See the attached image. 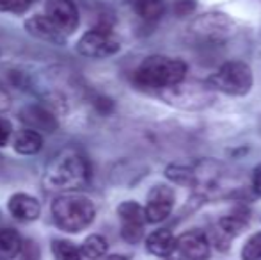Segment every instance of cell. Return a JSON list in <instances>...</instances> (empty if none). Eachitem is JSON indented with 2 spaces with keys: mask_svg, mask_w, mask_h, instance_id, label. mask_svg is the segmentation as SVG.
Here are the masks:
<instances>
[{
  "mask_svg": "<svg viewBox=\"0 0 261 260\" xmlns=\"http://www.w3.org/2000/svg\"><path fill=\"white\" fill-rule=\"evenodd\" d=\"M91 170L87 159L75 150H62L55 155L45 171V187L48 191L75 193L87 185Z\"/></svg>",
  "mask_w": 261,
  "mask_h": 260,
  "instance_id": "1",
  "label": "cell"
},
{
  "mask_svg": "<svg viewBox=\"0 0 261 260\" xmlns=\"http://www.w3.org/2000/svg\"><path fill=\"white\" fill-rule=\"evenodd\" d=\"M185 75V61L165 56H149L134 72V82L142 89H171L181 84Z\"/></svg>",
  "mask_w": 261,
  "mask_h": 260,
  "instance_id": "2",
  "label": "cell"
},
{
  "mask_svg": "<svg viewBox=\"0 0 261 260\" xmlns=\"http://www.w3.org/2000/svg\"><path fill=\"white\" fill-rule=\"evenodd\" d=\"M96 216V207L87 196L79 193H64L52 203V218L55 225L69 233L86 230Z\"/></svg>",
  "mask_w": 261,
  "mask_h": 260,
  "instance_id": "3",
  "label": "cell"
},
{
  "mask_svg": "<svg viewBox=\"0 0 261 260\" xmlns=\"http://www.w3.org/2000/svg\"><path fill=\"white\" fill-rule=\"evenodd\" d=\"M252 69L242 61H227L208 79V86L215 91L233 97H244L252 89Z\"/></svg>",
  "mask_w": 261,
  "mask_h": 260,
  "instance_id": "4",
  "label": "cell"
},
{
  "mask_svg": "<svg viewBox=\"0 0 261 260\" xmlns=\"http://www.w3.org/2000/svg\"><path fill=\"white\" fill-rule=\"evenodd\" d=\"M121 49L119 39L114 36L112 29L107 25H98V27L87 31L76 43V52L82 54L91 59H103L117 54Z\"/></svg>",
  "mask_w": 261,
  "mask_h": 260,
  "instance_id": "5",
  "label": "cell"
},
{
  "mask_svg": "<svg viewBox=\"0 0 261 260\" xmlns=\"http://www.w3.org/2000/svg\"><path fill=\"white\" fill-rule=\"evenodd\" d=\"M117 216L121 219V237L128 244H137L144 235V225L148 223L144 207L137 201H123L117 207Z\"/></svg>",
  "mask_w": 261,
  "mask_h": 260,
  "instance_id": "6",
  "label": "cell"
},
{
  "mask_svg": "<svg viewBox=\"0 0 261 260\" xmlns=\"http://www.w3.org/2000/svg\"><path fill=\"white\" fill-rule=\"evenodd\" d=\"M233 31V21L220 13H208L204 16L197 18L192 25V34L199 41L220 43L227 39V36Z\"/></svg>",
  "mask_w": 261,
  "mask_h": 260,
  "instance_id": "7",
  "label": "cell"
},
{
  "mask_svg": "<svg viewBox=\"0 0 261 260\" xmlns=\"http://www.w3.org/2000/svg\"><path fill=\"white\" fill-rule=\"evenodd\" d=\"M176 195L174 189L169 185H155L151 191L148 193V201H146V218L148 223H160L167 219L174 207Z\"/></svg>",
  "mask_w": 261,
  "mask_h": 260,
  "instance_id": "8",
  "label": "cell"
},
{
  "mask_svg": "<svg viewBox=\"0 0 261 260\" xmlns=\"http://www.w3.org/2000/svg\"><path fill=\"white\" fill-rule=\"evenodd\" d=\"M46 16L61 29L64 34H73L80 23V14L71 0H48Z\"/></svg>",
  "mask_w": 261,
  "mask_h": 260,
  "instance_id": "9",
  "label": "cell"
},
{
  "mask_svg": "<svg viewBox=\"0 0 261 260\" xmlns=\"http://www.w3.org/2000/svg\"><path fill=\"white\" fill-rule=\"evenodd\" d=\"M249 223V212L245 208H234L227 216H224L215 228V241L219 243L220 250H227V244L242 233V230L247 226Z\"/></svg>",
  "mask_w": 261,
  "mask_h": 260,
  "instance_id": "10",
  "label": "cell"
},
{
  "mask_svg": "<svg viewBox=\"0 0 261 260\" xmlns=\"http://www.w3.org/2000/svg\"><path fill=\"white\" fill-rule=\"evenodd\" d=\"M185 260H208L212 253L208 235L201 230H189L178 237V248Z\"/></svg>",
  "mask_w": 261,
  "mask_h": 260,
  "instance_id": "11",
  "label": "cell"
},
{
  "mask_svg": "<svg viewBox=\"0 0 261 260\" xmlns=\"http://www.w3.org/2000/svg\"><path fill=\"white\" fill-rule=\"evenodd\" d=\"M20 120L29 129L36 132H45V134H52L59 127L54 112H50L43 105H27V107H23L20 111Z\"/></svg>",
  "mask_w": 261,
  "mask_h": 260,
  "instance_id": "12",
  "label": "cell"
},
{
  "mask_svg": "<svg viewBox=\"0 0 261 260\" xmlns=\"http://www.w3.org/2000/svg\"><path fill=\"white\" fill-rule=\"evenodd\" d=\"M25 29H27L29 34L34 36V38L45 39V41L55 43V45H62L66 38L64 32H62L46 14H43V16H39V14L31 16L25 21Z\"/></svg>",
  "mask_w": 261,
  "mask_h": 260,
  "instance_id": "13",
  "label": "cell"
},
{
  "mask_svg": "<svg viewBox=\"0 0 261 260\" xmlns=\"http://www.w3.org/2000/svg\"><path fill=\"white\" fill-rule=\"evenodd\" d=\"M11 216L18 221H34L41 214V205L34 196L25 193H14L7 201Z\"/></svg>",
  "mask_w": 261,
  "mask_h": 260,
  "instance_id": "14",
  "label": "cell"
},
{
  "mask_svg": "<svg viewBox=\"0 0 261 260\" xmlns=\"http://www.w3.org/2000/svg\"><path fill=\"white\" fill-rule=\"evenodd\" d=\"M212 87L203 89L201 86H189V87H181V84L171 87V91H174V97H171V104H178V102H187L185 109H201L204 105H208L213 100L212 93H210Z\"/></svg>",
  "mask_w": 261,
  "mask_h": 260,
  "instance_id": "15",
  "label": "cell"
},
{
  "mask_svg": "<svg viewBox=\"0 0 261 260\" xmlns=\"http://www.w3.org/2000/svg\"><path fill=\"white\" fill-rule=\"evenodd\" d=\"M146 248H148L149 253L155 255V257L165 258V257H171L176 251V248H178V239L165 228L155 230V232L149 233L148 239H146Z\"/></svg>",
  "mask_w": 261,
  "mask_h": 260,
  "instance_id": "16",
  "label": "cell"
},
{
  "mask_svg": "<svg viewBox=\"0 0 261 260\" xmlns=\"http://www.w3.org/2000/svg\"><path fill=\"white\" fill-rule=\"evenodd\" d=\"M13 148L20 155H34L41 152L43 148V135L41 132H36L32 129L20 130L13 141Z\"/></svg>",
  "mask_w": 261,
  "mask_h": 260,
  "instance_id": "17",
  "label": "cell"
},
{
  "mask_svg": "<svg viewBox=\"0 0 261 260\" xmlns=\"http://www.w3.org/2000/svg\"><path fill=\"white\" fill-rule=\"evenodd\" d=\"M134 11L141 20L144 21H158L165 13V2L164 0H132Z\"/></svg>",
  "mask_w": 261,
  "mask_h": 260,
  "instance_id": "18",
  "label": "cell"
},
{
  "mask_svg": "<svg viewBox=\"0 0 261 260\" xmlns=\"http://www.w3.org/2000/svg\"><path fill=\"white\" fill-rule=\"evenodd\" d=\"M21 237L16 230H0V260H13L21 251Z\"/></svg>",
  "mask_w": 261,
  "mask_h": 260,
  "instance_id": "19",
  "label": "cell"
},
{
  "mask_svg": "<svg viewBox=\"0 0 261 260\" xmlns=\"http://www.w3.org/2000/svg\"><path fill=\"white\" fill-rule=\"evenodd\" d=\"M109 250V244H107L105 237L93 233L82 243V255L89 260H100Z\"/></svg>",
  "mask_w": 261,
  "mask_h": 260,
  "instance_id": "20",
  "label": "cell"
},
{
  "mask_svg": "<svg viewBox=\"0 0 261 260\" xmlns=\"http://www.w3.org/2000/svg\"><path fill=\"white\" fill-rule=\"evenodd\" d=\"M52 251L57 260H82V248L75 246L69 241L55 239L52 243Z\"/></svg>",
  "mask_w": 261,
  "mask_h": 260,
  "instance_id": "21",
  "label": "cell"
},
{
  "mask_svg": "<svg viewBox=\"0 0 261 260\" xmlns=\"http://www.w3.org/2000/svg\"><path fill=\"white\" fill-rule=\"evenodd\" d=\"M165 177L179 185H192L194 187V170L179 164H172L165 170Z\"/></svg>",
  "mask_w": 261,
  "mask_h": 260,
  "instance_id": "22",
  "label": "cell"
},
{
  "mask_svg": "<svg viewBox=\"0 0 261 260\" xmlns=\"http://www.w3.org/2000/svg\"><path fill=\"white\" fill-rule=\"evenodd\" d=\"M242 260H261V232L254 233L242 250Z\"/></svg>",
  "mask_w": 261,
  "mask_h": 260,
  "instance_id": "23",
  "label": "cell"
},
{
  "mask_svg": "<svg viewBox=\"0 0 261 260\" xmlns=\"http://www.w3.org/2000/svg\"><path fill=\"white\" fill-rule=\"evenodd\" d=\"M32 6L31 0H0V13L21 14Z\"/></svg>",
  "mask_w": 261,
  "mask_h": 260,
  "instance_id": "24",
  "label": "cell"
},
{
  "mask_svg": "<svg viewBox=\"0 0 261 260\" xmlns=\"http://www.w3.org/2000/svg\"><path fill=\"white\" fill-rule=\"evenodd\" d=\"M172 9H174L178 18H185L194 13V9H196V0H176Z\"/></svg>",
  "mask_w": 261,
  "mask_h": 260,
  "instance_id": "25",
  "label": "cell"
},
{
  "mask_svg": "<svg viewBox=\"0 0 261 260\" xmlns=\"http://www.w3.org/2000/svg\"><path fill=\"white\" fill-rule=\"evenodd\" d=\"M11 134H13V127L7 122L6 118L0 116V146H6L11 139Z\"/></svg>",
  "mask_w": 261,
  "mask_h": 260,
  "instance_id": "26",
  "label": "cell"
},
{
  "mask_svg": "<svg viewBox=\"0 0 261 260\" xmlns=\"http://www.w3.org/2000/svg\"><path fill=\"white\" fill-rule=\"evenodd\" d=\"M252 187H254V191L261 196V164L254 168V173H252Z\"/></svg>",
  "mask_w": 261,
  "mask_h": 260,
  "instance_id": "27",
  "label": "cell"
},
{
  "mask_svg": "<svg viewBox=\"0 0 261 260\" xmlns=\"http://www.w3.org/2000/svg\"><path fill=\"white\" fill-rule=\"evenodd\" d=\"M9 105H11V97L7 94V91L0 86V112L7 111V109H9Z\"/></svg>",
  "mask_w": 261,
  "mask_h": 260,
  "instance_id": "28",
  "label": "cell"
},
{
  "mask_svg": "<svg viewBox=\"0 0 261 260\" xmlns=\"http://www.w3.org/2000/svg\"><path fill=\"white\" fill-rule=\"evenodd\" d=\"M100 260H128V258L123 257V255H110V257H105V258H100Z\"/></svg>",
  "mask_w": 261,
  "mask_h": 260,
  "instance_id": "29",
  "label": "cell"
},
{
  "mask_svg": "<svg viewBox=\"0 0 261 260\" xmlns=\"http://www.w3.org/2000/svg\"><path fill=\"white\" fill-rule=\"evenodd\" d=\"M31 2H36V0H31Z\"/></svg>",
  "mask_w": 261,
  "mask_h": 260,
  "instance_id": "30",
  "label": "cell"
},
{
  "mask_svg": "<svg viewBox=\"0 0 261 260\" xmlns=\"http://www.w3.org/2000/svg\"><path fill=\"white\" fill-rule=\"evenodd\" d=\"M259 127H261V122H259Z\"/></svg>",
  "mask_w": 261,
  "mask_h": 260,
  "instance_id": "31",
  "label": "cell"
}]
</instances>
